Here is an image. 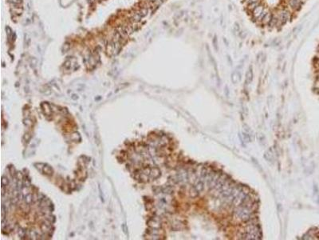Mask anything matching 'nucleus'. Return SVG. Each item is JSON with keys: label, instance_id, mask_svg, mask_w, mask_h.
<instances>
[{"label": "nucleus", "instance_id": "20", "mask_svg": "<svg viewBox=\"0 0 319 240\" xmlns=\"http://www.w3.org/2000/svg\"><path fill=\"white\" fill-rule=\"evenodd\" d=\"M10 1L13 4H19V3H21V0H10Z\"/></svg>", "mask_w": 319, "mask_h": 240}, {"label": "nucleus", "instance_id": "17", "mask_svg": "<svg viewBox=\"0 0 319 240\" xmlns=\"http://www.w3.org/2000/svg\"><path fill=\"white\" fill-rule=\"evenodd\" d=\"M149 1H150V3H151L152 6L157 7L160 4H162V3H163L164 0H149Z\"/></svg>", "mask_w": 319, "mask_h": 240}, {"label": "nucleus", "instance_id": "11", "mask_svg": "<svg viewBox=\"0 0 319 240\" xmlns=\"http://www.w3.org/2000/svg\"><path fill=\"white\" fill-rule=\"evenodd\" d=\"M272 19H273V15H272V14H271V12L267 11V13H266V15H264L263 19V20H262V22H263L264 24H270L271 22V20H272Z\"/></svg>", "mask_w": 319, "mask_h": 240}, {"label": "nucleus", "instance_id": "16", "mask_svg": "<svg viewBox=\"0 0 319 240\" xmlns=\"http://www.w3.org/2000/svg\"><path fill=\"white\" fill-rule=\"evenodd\" d=\"M243 141H244L246 143H248L251 141V136H250V135H249L248 133H247V132H243Z\"/></svg>", "mask_w": 319, "mask_h": 240}, {"label": "nucleus", "instance_id": "5", "mask_svg": "<svg viewBox=\"0 0 319 240\" xmlns=\"http://www.w3.org/2000/svg\"><path fill=\"white\" fill-rule=\"evenodd\" d=\"M148 225L150 228L160 229L161 227V220L159 217H152L148 221Z\"/></svg>", "mask_w": 319, "mask_h": 240}, {"label": "nucleus", "instance_id": "4", "mask_svg": "<svg viewBox=\"0 0 319 240\" xmlns=\"http://www.w3.org/2000/svg\"><path fill=\"white\" fill-rule=\"evenodd\" d=\"M303 3H304L303 0H287V4L290 8L295 11H299Z\"/></svg>", "mask_w": 319, "mask_h": 240}, {"label": "nucleus", "instance_id": "15", "mask_svg": "<svg viewBox=\"0 0 319 240\" xmlns=\"http://www.w3.org/2000/svg\"><path fill=\"white\" fill-rule=\"evenodd\" d=\"M182 228H183V226H182V224L180 222H173V225H172V229L173 230L180 231Z\"/></svg>", "mask_w": 319, "mask_h": 240}, {"label": "nucleus", "instance_id": "13", "mask_svg": "<svg viewBox=\"0 0 319 240\" xmlns=\"http://www.w3.org/2000/svg\"><path fill=\"white\" fill-rule=\"evenodd\" d=\"M231 79H232V81H233V83H236L240 79V75H239V73L237 71L234 72L233 74H232V77H231Z\"/></svg>", "mask_w": 319, "mask_h": 240}, {"label": "nucleus", "instance_id": "6", "mask_svg": "<svg viewBox=\"0 0 319 240\" xmlns=\"http://www.w3.org/2000/svg\"><path fill=\"white\" fill-rule=\"evenodd\" d=\"M227 178H228V177L226 175H224V174H221V175H220V177H219V180H218V183H217V184H216L215 187L214 188V190L215 191V192H216L219 195V194H220V190H221V188H222V187H223V185L224 184V183L226 182V180L227 179Z\"/></svg>", "mask_w": 319, "mask_h": 240}, {"label": "nucleus", "instance_id": "18", "mask_svg": "<svg viewBox=\"0 0 319 240\" xmlns=\"http://www.w3.org/2000/svg\"><path fill=\"white\" fill-rule=\"evenodd\" d=\"M257 2H260V0H245V3H247V5L254 3H257Z\"/></svg>", "mask_w": 319, "mask_h": 240}, {"label": "nucleus", "instance_id": "2", "mask_svg": "<svg viewBox=\"0 0 319 240\" xmlns=\"http://www.w3.org/2000/svg\"><path fill=\"white\" fill-rule=\"evenodd\" d=\"M278 23L281 24H285L287 22H289L291 19V13L287 8H282L278 11V16H277Z\"/></svg>", "mask_w": 319, "mask_h": 240}, {"label": "nucleus", "instance_id": "3", "mask_svg": "<svg viewBox=\"0 0 319 240\" xmlns=\"http://www.w3.org/2000/svg\"><path fill=\"white\" fill-rule=\"evenodd\" d=\"M267 12V9H266V7H264L263 5L259 4L252 11L253 18L255 19V20H257V21H261L262 22L264 15H266Z\"/></svg>", "mask_w": 319, "mask_h": 240}, {"label": "nucleus", "instance_id": "12", "mask_svg": "<svg viewBox=\"0 0 319 240\" xmlns=\"http://www.w3.org/2000/svg\"><path fill=\"white\" fill-rule=\"evenodd\" d=\"M42 171L47 175H52L53 172H54L52 167L50 166H44V167L42 168Z\"/></svg>", "mask_w": 319, "mask_h": 240}, {"label": "nucleus", "instance_id": "7", "mask_svg": "<svg viewBox=\"0 0 319 240\" xmlns=\"http://www.w3.org/2000/svg\"><path fill=\"white\" fill-rule=\"evenodd\" d=\"M220 175H221V173L215 172V173H214V175H213V176L212 178V179L210 180V182L208 184V187L210 190H214V188L215 187L216 184L218 183V180H219Z\"/></svg>", "mask_w": 319, "mask_h": 240}, {"label": "nucleus", "instance_id": "10", "mask_svg": "<svg viewBox=\"0 0 319 240\" xmlns=\"http://www.w3.org/2000/svg\"><path fill=\"white\" fill-rule=\"evenodd\" d=\"M252 79H253V71H252V68H251V67L249 68V70L247 71V74H246V84H247V85L250 84V83H251Z\"/></svg>", "mask_w": 319, "mask_h": 240}, {"label": "nucleus", "instance_id": "8", "mask_svg": "<svg viewBox=\"0 0 319 240\" xmlns=\"http://www.w3.org/2000/svg\"><path fill=\"white\" fill-rule=\"evenodd\" d=\"M264 158H266L267 161L271 162H273L275 161V152H274V150H273L272 148L268 149V150L265 152V154H264Z\"/></svg>", "mask_w": 319, "mask_h": 240}, {"label": "nucleus", "instance_id": "14", "mask_svg": "<svg viewBox=\"0 0 319 240\" xmlns=\"http://www.w3.org/2000/svg\"><path fill=\"white\" fill-rule=\"evenodd\" d=\"M199 194H200V192H198V191L194 187L191 188V190H190V195H191L192 198H196V197H197L199 195Z\"/></svg>", "mask_w": 319, "mask_h": 240}, {"label": "nucleus", "instance_id": "19", "mask_svg": "<svg viewBox=\"0 0 319 240\" xmlns=\"http://www.w3.org/2000/svg\"><path fill=\"white\" fill-rule=\"evenodd\" d=\"M25 124H26L27 127H30V126H31V125H32V122H31L30 120L26 119V123L25 122Z\"/></svg>", "mask_w": 319, "mask_h": 240}, {"label": "nucleus", "instance_id": "9", "mask_svg": "<svg viewBox=\"0 0 319 240\" xmlns=\"http://www.w3.org/2000/svg\"><path fill=\"white\" fill-rule=\"evenodd\" d=\"M160 175H161V172H160V171L159 168H157V167H153V168L151 169V172H150V175H149V178H150L152 180L156 179H158Z\"/></svg>", "mask_w": 319, "mask_h": 240}, {"label": "nucleus", "instance_id": "1", "mask_svg": "<svg viewBox=\"0 0 319 240\" xmlns=\"http://www.w3.org/2000/svg\"><path fill=\"white\" fill-rule=\"evenodd\" d=\"M249 193H250V189L247 187H244L243 186L241 191L235 196V198L233 202H232L235 207L240 206L242 203H243V202L244 201L245 198L247 197V195H248Z\"/></svg>", "mask_w": 319, "mask_h": 240}]
</instances>
